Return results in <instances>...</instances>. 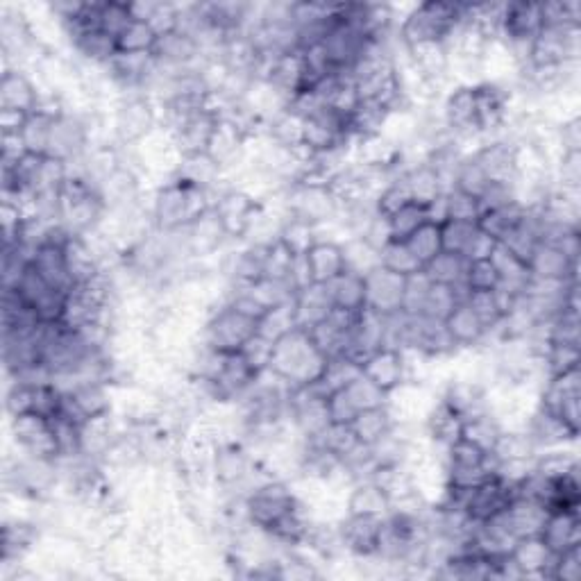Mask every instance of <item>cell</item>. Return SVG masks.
Returning <instances> with one entry per match:
<instances>
[{"instance_id":"cell-1","label":"cell","mask_w":581,"mask_h":581,"mask_svg":"<svg viewBox=\"0 0 581 581\" xmlns=\"http://www.w3.org/2000/svg\"><path fill=\"white\" fill-rule=\"evenodd\" d=\"M327 357L316 348L311 336L302 327H296L273 345V357L268 373L280 380L286 389L296 391L314 384L323 375Z\"/></svg>"},{"instance_id":"cell-2","label":"cell","mask_w":581,"mask_h":581,"mask_svg":"<svg viewBox=\"0 0 581 581\" xmlns=\"http://www.w3.org/2000/svg\"><path fill=\"white\" fill-rule=\"evenodd\" d=\"M466 3L429 0L411 7L398 25V39L404 48L420 44H448L454 30L466 21Z\"/></svg>"},{"instance_id":"cell-3","label":"cell","mask_w":581,"mask_h":581,"mask_svg":"<svg viewBox=\"0 0 581 581\" xmlns=\"http://www.w3.org/2000/svg\"><path fill=\"white\" fill-rule=\"evenodd\" d=\"M214 205L212 193L168 175L162 187H157L150 205L153 223L159 232H178L196 221Z\"/></svg>"},{"instance_id":"cell-4","label":"cell","mask_w":581,"mask_h":581,"mask_svg":"<svg viewBox=\"0 0 581 581\" xmlns=\"http://www.w3.org/2000/svg\"><path fill=\"white\" fill-rule=\"evenodd\" d=\"M305 502L296 493V488L289 486L284 479H268L243 498V509L252 527L261 532H271V529L289 513L296 511Z\"/></svg>"},{"instance_id":"cell-5","label":"cell","mask_w":581,"mask_h":581,"mask_svg":"<svg viewBox=\"0 0 581 581\" xmlns=\"http://www.w3.org/2000/svg\"><path fill=\"white\" fill-rule=\"evenodd\" d=\"M109 128H112L119 146H137V143L159 128L155 100L143 94H132L116 100Z\"/></svg>"},{"instance_id":"cell-6","label":"cell","mask_w":581,"mask_h":581,"mask_svg":"<svg viewBox=\"0 0 581 581\" xmlns=\"http://www.w3.org/2000/svg\"><path fill=\"white\" fill-rule=\"evenodd\" d=\"M257 334V323L237 309L221 305L212 309L200 327V343L216 352H241L250 336Z\"/></svg>"},{"instance_id":"cell-7","label":"cell","mask_w":581,"mask_h":581,"mask_svg":"<svg viewBox=\"0 0 581 581\" xmlns=\"http://www.w3.org/2000/svg\"><path fill=\"white\" fill-rule=\"evenodd\" d=\"M581 368L557 377H547L538 391V407L561 418L572 432H581Z\"/></svg>"},{"instance_id":"cell-8","label":"cell","mask_w":581,"mask_h":581,"mask_svg":"<svg viewBox=\"0 0 581 581\" xmlns=\"http://www.w3.org/2000/svg\"><path fill=\"white\" fill-rule=\"evenodd\" d=\"M212 207L218 216V221H221L223 225L225 237L232 241H246L250 227L259 216L264 202L255 196H250L248 191H243L239 187H225L214 198Z\"/></svg>"},{"instance_id":"cell-9","label":"cell","mask_w":581,"mask_h":581,"mask_svg":"<svg viewBox=\"0 0 581 581\" xmlns=\"http://www.w3.org/2000/svg\"><path fill=\"white\" fill-rule=\"evenodd\" d=\"M10 429L21 454L46 461L60 459V445H57L55 425L50 418L39 414H23L10 418Z\"/></svg>"},{"instance_id":"cell-10","label":"cell","mask_w":581,"mask_h":581,"mask_svg":"<svg viewBox=\"0 0 581 581\" xmlns=\"http://www.w3.org/2000/svg\"><path fill=\"white\" fill-rule=\"evenodd\" d=\"M361 375L368 377L377 389H382L386 395H391L411 382V364H409V352L400 348H384L375 350L373 355L361 361Z\"/></svg>"},{"instance_id":"cell-11","label":"cell","mask_w":581,"mask_h":581,"mask_svg":"<svg viewBox=\"0 0 581 581\" xmlns=\"http://www.w3.org/2000/svg\"><path fill=\"white\" fill-rule=\"evenodd\" d=\"M516 495H518L516 486L507 484L498 475H491L488 479H484L482 484L470 488V491L466 493V498H463V511H466V516L470 520L486 522L495 516H500V513L513 502Z\"/></svg>"},{"instance_id":"cell-12","label":"cell","mask_w":581,"mask_h":581,"mask_svg":"<svg viewBox=\"0 0 581 581\" xmlns=\"http://www.w3.org/2000/svg\"><path fill=\"white\" fill-rule=\"evenodd\" d=\"M364 284L368 311H375V314L380 316L400 314L407 277L391 273L389 268L384 266H377L368 275H364Z\"/></svg>"},{"instance_id":"cell-13","label":"cell","mask_w":581,"mask_h":581,"mask_svg":"<svg viewBox=\"0 0 581 581\" xmlns=\"http://www.w3.org/2000/svg\"><path fill=\"white\" fill-rule=\"evenodd\" d=\"M359 314H352V311L334 307L321 323H316L311 330H307L311 341L316 343V348L321 350L327 359L343 357L345 352H348L350 336H352V330H355Z\"/></svg>"},{"instance_id":"cell-14","label":"cell","mask_w":581,"mask_h":581,"mask_svg":"<svg viewBox=\"0 0 581 581\" xmlns=\"http://www.w3.org/2000/svg\"><path fill=\"white\" fill-rule=\"evenodd\" d=\"M477 164L484 168L491 182H516V141L509 137H493L473 150Z\"/></svg>"},{"instance_id":"cell-15","label":"cell","mask_w":581,"mask_h":581,"mask_svg":"<svg viewBox=\"0 0 581 581\" xmlns=\"http://www.w3.org/2000/svg\"><path fill=\"white\" fill-rule=\"evenodd\" d=\"M380 516H359V513H345L339 520L343 547L352 559H370L377 550V534H380Z\"/></svg>"},{"instance_id":"cell-16","label":"cell","mask_w":581,"mask_h":581,"mask_svg":"<svg viewBox=\"0 0 581 581\" xmlns=\"http://www.w3.org/2000/svg\"><path fill=\"white\" fill-rule=\"evenodd\" d=\"M44 89L37 87L35 78L23 69H5L0 75V109L32 114L37 112Z\"/></svg>"},{"instance_id":"cell-17","label":"cell","mask_w":581,"mask_h":581,"mask_svg":"<svg viewBox=\"0 0 581 581\" xmlns=\"http://www.w3.org/2000/svg\"><path fill=\"white\" fill-rule=\"evenodd\" d=\"M509 557L513 566L518 568L520 579H552L554 568V554L547 547L541 536H525L513 543Z\"/></svg>"},{"instance_id":"cell-18","label":"cell","mask_w":581,"mask_h":581,"mask_svg":"<svg viewBox=\"0 0 581 581\" xmlns=\"http://www.w3.org/2000/svg\"><path fill=\"white\" fill-rule=\"evenodd\" d=\"M216 123H218V116L212 112V109L205 107V109H200V112L191 114L189 119H184L173 132H168L173 137V143H175V148H178L180 157L207 153Z\"/></svg>"},{"instance_id":"cell-19","label":"cell","mask_w":581,"mask_h":581,"mask_svg":"<svg viewBox=\"0 0 581 581\" xmlns=\"http://www.w3.org/2000/svg\"><path fill=\"white\" fill-rule=\"evenodd\" d=\"M527 268L536 280L552 282H579V261L563 255L552 243L541 241L527 261Z\"/></svg>"},{"instance_id":"cell-20","label":"cell","mask_w":581,"mask_h":581,"mask_svg":"<svg viewBox=\"0 0 581 581\" xmlns=\"http://www.w3.org/2000/svg\"><path fill=\"white\" fill-rule=\"evenodd\" d=\"M41 538L39 525L28 518H12L3 522L0 534V563H25V557L35 550Z\"/></svg>"},{"instance_id":"cell-21","label":"cell","mask_w":581,"mask_h":581,"mask_svg":"<svg viewBox=\"0 0 581 581\" xmlns=\"http://www.w3.org/2000/svg\"><path fill=\"white\" fill-rule=\"evenodd\" d=\"M538 536H541V541L554 554L568 550V547L581 545V511H547Z\"/></svg>"},{"instance_id":"cell-22","label":"cell","mask_w":581,"mask_h":581,"mask_svg":"<svg viewBox=\"0 0 581 581\" xmlns=\"http://www.w3.org/2000/svg\"><path fill=\"white\" fill-rule=\"evenodd\" d=\"M443 323L457 350H473L488 341V330L466 300H461Z\"/></svg>"},{"instance_id":"cell-23","label":"cell","mask_w":581,"mask_h":581,"mask_svg":"<svg viewBox=\"0 0 581 581\" xmlns=\"http://www.w3.org/2000/svg\"><path fill=\"white\" fill-rule=\"evenodd\" d=\"M309 280L318 284H330L334 277H339L345 271V257L341 241L318 239L307 255Z\"/></svg>"},{"instance_id":"cell-24","label":"cell","mask_w":581,"mask_h":581,"mask_svg":"<svg viewBox=\"0 0 581 581\" xmlns=\"http://www.w3.org/2000/svg\"><path fill=\"white\" fill-rule=\"evenodd\" d=\"M463 423H466V420H463L450 404H445L439 398V402H434L425 414V436L436 445V448L448 450L454 441L461 439Z\"/></svg>"},{"instance_id":"cell-25","label":"cell","mask_w":581,"mask_h":581,"mask_svg":"<svg viewBox=\"0 0 581 581\" xmlns=\"http://www.w3.org/2000/svg\"><path fill=\"white\" fill-rule=\"evenodd\" d=\"M246 150H248V141L243 139V134L234 128L232 123L218 119L214 134H212V141H209L207 155L216 159V162L223 166V171L227 173L230 168L243 162Z\"/></svg>"},{"instance_id":"cell-26","label":"cell","mask_w":581,"mask_h":581,"mask_svg":"<svg viewBox=\"0 0 581 581\" xmlns=\"http://www.w3.org/2000/svg\"><path fill=\"white\" fill-rule=\"evenodd\" d=\"M334 309L332 293L327 284L309 282L307 286L296 293V318L298 327L302 330H311L316 323H321L323 318Z\"/></svg>"},{"instance_id":"cell-27","label":"cell","mask_w":581,"mask_h":581,"mask_svg":"<svg viewBox=\"0 0 581 581\" xmlns=\"http://www.w3.org/2000/svg\"><path fill=\"white\" fill-rule=\"evenodd\" d=\"M547 516V511L532 500L525 498H513L507 509L500 513V520L504 522V527L509 529V534L516 538H525V536H538L543 527V520Z\"/></svg>"},{"instance_id":"cell-28","label":"cell","mask_w":581,"mask_h":581,"mask_svg":"<svg viewBox=\"0 0 581 581\" xmlns=\"http://www.w3.org/2000/svg\"><path fill=\"white\" fill-rule=\"evenodd\" d=\"M491 261L498 268L500 275V289L509 291L511 296H525L529 282H532V273H529L527 264L522 259H518L509 248H504L502 243L493 248Z\"/></svg>"},{"instance_id":"cell-29","label":"cell","mask_w":581,"mask_h":581,"mask_svg":"<svg viewBox=\"0 0 581 581\" xmlns=\"http://www.w3.org/2000/svg\"><path fill=\"white\" fill-rule=\"evenodd\" d=\"M389 116V107L375 103V100H359L355 109L348 114V130L352 141L380 137V134H384Z\"/></svg>"},{"instance_id":"cell-30","label":"cell","mask_w":581,"mask_h":581,"mask_svg":"<svg viewBox=\"0 0 581 581\" xmlns=\"http://www.w3.org/2000/svg\"><path fill=\"white\" fill-rule=\"evenodd\" d=\"M391 511V500L380 486L370 479H361L348 488L345 498V513H359V516H380L384 518Z\"/></svg>"},{"instance_id":"cell-31","label":"cell","mask_w":581,"mask_h":581,"mask_svg":"<svg viewBox=\"0 0 581 581\" xmlns=\"http://www.w3.org/2000/svg\"><path fill=\"white\" fill-rule=\"evenodd\" d=\"M32 266H35L41 277H44L50 286H55V289L60 291L73 289L69 266H66L64 246H50V243L39 246L35 252V259H32Z\"/></svg>"},{"instance_id":"cell-32","label":"cell","mask_w":581,"mask_h":581,"mask_svg":"<svg viewBox=\"0 0 581 581\" xmlns=\"http://www.w3.org/2000/svg\"><path fill=\"white\" fill-rule=\"evenodd\" d=\"M361 375V364L350 357H334V359H327L323 375L318 377L314 384H309L311 389L316 393H321L323 398H330L332 393L341 391L348 386L350 382H355L357 377Z\"/></svg>"},{"instance_id":"cell-33","label":"cell","mask_w":581,"mask_h":581,"mask_svg":"<svg viewBox=\"0 0 581 581\" xmlns=\"http://www.w3.org/2000/svg\"><path fill=\"white\" fill-rule=\"evenodd\" d=\"M277 241H280L293 257H305L318 241V227L305 221V218L286 214L280 227V234H277Z\"/></svg>"},{"instance_id":"cell-34","label":"cell","mask_w":581,"mask_h":581,"mask_svg":"<svg viewBox=\"0 0 581 581\" xmlns=\"http://www.w3.org/2000/svg\"><path fill=\"white\" fill-rule=\"evenodd\" d=\"M327 286H330L332 302H334L336 309L352 311V314H359V311L366 309L364 275L343 271L339 277H334V280Z\"/></svg>"},{"instance_id":"cell-35","label":"cell","mask_w":581,"mask_h":581,"mask_svg":"<svg viewBox=\"0 0 581 581\" xmlns=\"http://www.w3.org/2000/svg\"><path fill=\"white\" fill-rule=\"evenodd\" d=\"M395 420L393 411L389 409V404H384V407H375V409H366L357 414V418L352 420V429H355L359 443L364 445H375L380 439H384L386 434L391 432L395 427Z\"/></svg>"},{"instance_id":"cell-36","label":"cell","mask_w":581,"mask_h":581,"mask_svg":"<svg viewBox=\"0 0 581 581\" xmlns=\"http://www.w3.org/2000/svg\"><path fill=\"white\" fill-rule=\"evenodd\" d=\"M404 180L409 184V191H411V198L418 205H429V202L436 200L441 196V193H448L443 187V182L432 166H429L425 159H420V162L411 164L407 168V173H404Z\"/></svg>"},{"instance_id":"cell-37","label":"cell","mask_w":581,"mask_h":581,"mask_svg":"<svg viewBox=\"0 0 581 581\" xmlns=\"http://www.w3.org/2000/svg\"><path fill=\"white\" fill-rule=\"evenodd\" d=\"M522 216H525V205L518 200L509 202V205H504L500 209H493V212H486L479 216V230L484 234H488L493 241H502L507 237L509 232L516 230V225L522 221Z\"/></svg>"},{"instance_id":"cell-38","label":"cell","mask_w":581,"mask_h":581,"mask_svg":"<svg viewBox=\"0 0 581 581\" xmlns=\"http://www.w3.org/2000/svg\"><path fill=\"white\" fill-rule=\"evenodd\" d=\"M159 35L146 21H130L116 37V53L121 55H153Z\"/></svg>"},{"instance_id":"cell-39","label":"cell","mask_w":581,"mask_h":581,"mask_svg":"<svg viewBox=\"0 0 581 581\" xmlns=\"http://www.w3.org/2000/svg\"><path fill=\"white\" fill-rule=\"evenodd\" d=\"M466 271H468V259L461 255H454V252H445V250L425 266V273L434 284L454 286V289H466V286H463Z\"/></svg>"},{"instance_id":"cell-40","label":"cell","mask_w":581,"mask_h":581,"mask_svg":"<svg viewBox=\"0 0 581 581\" xmlns=\"http://www.w3.org/2000/svg\"><path fill=\"white\" fill-rule=\"evenodd\" d=\"M55 119H57L55 114L41 112V109H37V112H32L28 116V121H25L23 130H21L23 146H25V150H28V153L41 155V157L48 155L50 134H53Z\"/></svg>"},{"instance_id":"cell-41","label":"cell","mask_w":581,"mask_h":581,"mask_svg":"<svg viewBox=\"0 0 581 581\" xmlns=\"http://www.w3.org/2000/svg\"><path fill=\"white\" fill-rule=\"evenodd\" d=\"M543 377H557L570 370L581 368V345L568 343H545V350L541 355Z\"/></svg>"},{"instance_id":"cell-42","label":"cell","mask_w":581,"mask_h":581,"mask_svg":"<svg viewBox=\"0 0 581 581\" xmlns=\"http://www.w3.org/2000/svg\"><path fill=\"white\" fill-rule=\"evenodd\" d=\"M504 432V427L498 418H495L491 411L482 416H475L463 423V439H468L470 443H475L477 448H482L484 452H493L495 443H498L500 434Z\"/></svg>"},{"instance_id":"cell-43","label":"cell","mask_w":581,"mask_h":581,"mask_svg":"<svg viewBox=\"0 0 581 581\" xmlns=\"http://www.w3.org/2000/svg\"><path fill=\"white\" fill-rule=\"evenodd\" d=\"M298 327V318H296V298L284 302V305H277L273 309L266 311V316L261 318L257 323V332L264 334L266 339L277 341L282 339L284 334H289L291 330Z\"/></svg>"},{"instance_id":"cell-44","label":"cell","mask_w":581,"mask_h":581,"mask_svg":"<svg viewBox=\"0 0 581 581\" xmlns=\"http://www.w3.org/2000/svg\"><path fill=\"white\" fill-rule=\"evenodd\" d=\"M341 246L345 257V271L368 275L373 268L380 266V252L361 237H348L341 241Z\"/></svg>"},{"instance_id":"cell-45","label":"cell","mask_w":581,"mask_h":581,"mask_svg":"<svg viewBox=\"0 0 581 581\" xmlns=\"http://www.w3.org/2000/svg\"><path fill=\"white\" fill-rule=\"evenodd\" d=\"M380 266L389 268L391 273H398L402 277L425 271L423 264H420L414 252H411V248L407 246V241H398V239L389 241L380 250Z\"/></svg>"},{"instance_id":"cell-46","label":"cell","mask_w":581,"mask_h":581,"mask_svg":"<svg viewBox=\"0 0 581 581\" xmlns=\"http://www.w3.org/2000/svg\"><path fill=\"white\" fill-rule=\"evenodd\" d=\"M466 296H468L466 289H454V286L432 282V289L427 293L423 314L420 316L434 318V321H445L450 311L457 307L461 300H466Z\"/></svg>"},{"instance_id":"cell-47","label":"cell","mask_w":581,"mask_h":581,"mask_svg":"<svg viewBox=\"0 0 581 581\" xmlns=\"http://www.w3.org/2000/svg\"><path fill=\"white\" fill-rule=\"evenodd\" d=\"M407 246L414 252L416 259L423 264V268L429 261L436 259L443 252V241H441V225L427 221L425 225H420L418 230L407 239Z\"/></svg>"},{"instance_id":"cell-48","label":"cell","mask_w":581,"mask_h":581,"mask_svg":"<svg viewBox=\"0 0 581 581\" xmlns=\"http://www.w3.org/2000/svg\"><path fill=\"white\" fill-rule=\"evenodd\" d=\"M479 234L477 223H461V221H443L441 223V241L445 252H454V255L466 257L470 255V248Z\"/></svg>"},{"instance_id":"cell-49","label":"cell","mask_w":581,"mask_h":581,"mask_svg":"<svg viewBox=\"0 0 581 581\" xmlns=\"http://www.w3.org/2000/svg\"><path fill=\"white\" fill-rule=\"evenodd\" d=\"M311 441L323 445V448L327 452H332L336 459H345L359 445L355 429H352V425L348 423H330L321 434L316 436V439H311Z\"/></svg>"},{"instance_id":"cell-50","label":"cell","mask_w":581,"mask_h":581,"mask_svg":"<svg viewBox=\"0 0 581 581\" xmlns=\"http://www.w3.org/2000/svg\"><path fill=\"white\" fill-rule=\"evenodd\" d=\"M341 391L345 393V398L350 400L352 407H355L357 414H361V411H366V409H375V407H384V404H389V395H386L382 389H377V386L364 375H359L355 382H350Z\"/></svg>"},{"instance_id":"cell-51","label":"cell","mask_w":581,"mask_h":581,"mask_svg":"<svg viewBox=\"0 0 581 581\" xmlns=\"http://www.w3.org/2000/svg\"><path fill=\"white\" fill-rule=\"evenodd\" d=\"M491 180L486 178L484 168L477 164V159L473 153L466 155L457 166V175H454V184L452 189H459L463 193H470V196L482 198V193L488 189Z\"/></svg>"},{"instance_id":"cell-52","label":"cell","mask_w":581,"mask_h":581,"mask_svg":"<svg viewBox=\"0 0 581 581\" xmlns=\"http://www.w3.org/2000/svg\"><path fill=\"white\" fill-rule=\"evenodd\" d=\"M404 173L398 175L395 180H391L375 196V207H377V214L380 216L391 218L395 212H400L402 207H407L409 202H414V198H411V191H409V184H407V180H404Z\"/></svg>"},{"instance_id":"cell-53","label":"cell","mask_w":581,"mask_h":581,"mask_svg":"<svg viewBox=\"0 0 581 581\" xmlns=\"http://www.w3.org/2000/svg\"><path fill=\"white\" fill-rule=\"evenodd\" d=\"M429 221L427 216V207L418 205V202H409L407 207H402L400 212H395L389 218V227L393 239L398 241H407L411 234H414L420 225H425Z\"/></svg>"},{"instance_id":"cell-54","label":"cell","mask_w":581,"mask_h":581,"mask_svg":"<svg viewBox=\"0 0 581 581\" xmlns=\"http://www.w3.org/2000/svg\"><path fill=\"white\" fill-rule=\"evenodd\" d=\"M466 291H495L500 286V275L498 268L491 261V257L486 259H473L468 261V271L466 280H463Z\"/></svg>"},{"instance_id":"cell-55","label":"cell","mask_w":581,"mask_h":581,"mask_svg":"<svg viewBox=\"0 0 581 581\" xmlns=\"http://www.w3.org/2000/svg\"><path fill=\"white\" fill-rule=\"evenodd\" d=\"M432 289V280H429L425 271L407 277L404 284V300H402V314L407 316H420L423 314L427 293Z\"/></svg>"},{"instance_id":"cell-56","label":"cell","mask_w":581,"mask_h":581,"mask_svg":"<svg viewBox=\"0 0 581 581\" xmlns=\"http://www.w3.org/2000/svg\"><path fill=\"white\" fill-rule=\"evenodd\" d=\"M445 202H448V221L461 223H477L482 216V207H479V198L463 193L459 189H450L445 193Z\"/></svg>"},{"instance_id":"cell-57","label":"cell","mask_w":581,"mask_h":581,"mask_svg":"<svg viewBox=\"0 0 581 581\" xmlns=\"http://www.w3.org/2000/svg\"><path fill=\"white\" fill-rule=\"evenodd\" d=\"M130 21L132 16L128 10V3H123V0H103V3H100V30L114 41Z\"/></svg>"},{"instance_id":"cell-58","label":"cell","mask_w":581,"mask_h":581,"mask_svg":"<svg viewBox=\"0 0 581 581\" xmlns=\"http://www.w3.org/2000/svg\"><path fill=\"white\" fill-rule=\"evenodd\" d=\"M273 345L275 341L266 339L264 334H255L250 336L248 343L241 348V355L246 357L248 364L257 370V373H266L268 366H271V357H273Z\"/></svg>"},{"instance_id":"cell-59","label":"cell","mask_w":581,"mask_h":581,"mask_svg":"<svg viewBox=\"0 0 581 581\" xmlns=\"http://www.w3.org/2000/svg\"><path fill=\"white\" fill-rule=\"evenodd\" d=\"M552 581H581V545L568 547L554 557Z\"/></svg>"},{"instance_id":"cell-60","label":"cell","mask_w":581,"mask_h":581,"mask_svg":"<svg viewBox=\"0 0 581 581\" xmlns=\"http://www.w3.org/2000/svg\"><path fill=\"white\" fill-rule=\"evenodd\" d=\"M557 139L563 153H581V119L572 116V119L557 125Z\"/></svg>"},{"instance_id":"cell-61","label":"cell","mask_w":581,"mask_h":581,"mask_svg":"<svg viewBox=\"0 0 581 581\" xmlns=\"http://www.w3.org/2000/svg\"><path fill=\"white\" fill-rule=\"evenodd\" d=\"M361 239L368 241L370 246H373L377 252H380L386 243L393 241V234H391V227H389V218H384L377 214L373 221L366 225V230L361 232Z\"/></svg>"},{"instance_id":"cell-62","label":"cell","mask_w":581,"mask_h":581,"mask_svg":"<svg viewBox=\"0 0 581 581\" xmlns=\"http://www.w3.org/2000/svg\"><path fill=\"white\" fill-rule=\"evenodd\" d=\"M159 5L162 3H157V0H134V3H128V10H130L132 21L150 23L155 19Z\"/></svg>"},{"instance_id":"cell-63","label":"cell","mask_w":581,"mask_h":581,"mask_svg":"<svg viewBox=\"0 0 581 581\" xmlns=\"http://www.w3.org/2000/svg\"><path fill=\"white\" fill-rule=\"evenodd\" d=\"M28 116L30 114L14 112V109H0V132L19 134L23 130L25 121H28Z\"/></svg>"}]
</instances>
